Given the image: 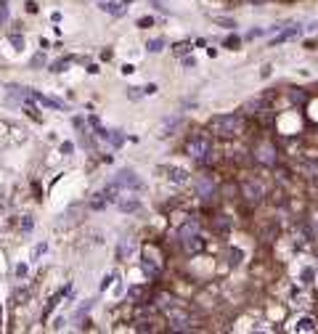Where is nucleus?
Listing matches in <instances>:
<instances>
[{"label":"nucleus","instance_id":"obj_11","mask_svg":"<svg viewBox=\"0 0 318 334\" xmlns=\"http://www.w3.org/2000/svg\"><path fill=\"white\" fill-rule=\"evenodd\" d=\"M196 234H199V223L189 217V220L181 226V231H178V239H181V242H186V239H191V236H196Z\"/></svg>","mask_w":318,"mask_h":334},{"label":"nucleus","instance_id":"obj_34","mask_svg":"<svg viewBox=\"0 0 318 334\" xmlns=\"http://www.w3.org/2000/svg\"><path fill=\"white\" fill-rule=\"evenodd\" d=\"M215 21H218L220 27H228V29H231V27H236V21H234V19H223V16H218Z\"/></svg>","mask_w":318,"mask_h":334},{"label":"nucleus","instance_id":"obj_35","mask_svg":"<svg viewBox=\"0 0 318 334\" xmlns=\"http://www.w3.org/2000/svg\"><path fill=\"white\" fill-rule=\"evenodd\" d=\"M11 45H13V48H24V37H19V35H11Z\"/></svg>","mask_w":318,"mask_h":334},{"label":"nucleus","instance_id":"obj_12","mask_svg":"<svg viewBox=\"0 0 318 334\" xmlns=\"http://www.w3.org/2000/svg\"><path fill=\"white\" fill-rule=\"evenodd\" d=\"M300 32H302L300 24H289V29H284L278 37H273V40H270V45H281V43H286V40H292V37H297Z\"/></svg>","mask_w":318,"mask_h":334},{"label":"nucleus","instance_id":"obj_18","mask_svg":"<svg viewBox=\"0 0 318 334\" xmlns=\"http://www.w3.org/2000/svg\"><path fill=\"white\" fill-rule=\"evenodd\" d=\"M106 204H109V199H106V194H104V191L96 194V197L90 199V209H104Z\"/></svg>","mask_w":318,"mask_h":334},{"label":"nucleus","instance_id":"obj_15","mask_svg":"<svg viewBox=\"0 0 318 334\" xmlns=\"http://www.w3.org/2000/svg\"><path fill=\"white\" fill-rule=\"evenodd\" d=\"M242 112H244V114H257V112H265V98H252V101H247Z\"/></svg>","mask_w":318,"mask_h":334},{"label":"nucleus","instance_id":"obj_1","mask_svg":"<svg viewBox=\"0 0 318 334\" xmlns=\"http://www.w3.org/2000/svg\"><path fill=\"white\" fill-rule=\"evenodd\" d=\"M242 128H244L242 114H218V117L209 120V130L220 138H234L242 133Z\"/></svg>","mask_w":318,"mask_h":334},{"label":"nucleus","instance_id":"obj_25","mask_svg":"<svg viewBox=\"0 0 318 334\" xmlns=\"http://www.w3.org/2000/svg\"><path fill=\"white\" fill-rule=\"evenodd\" d=\"M32 226H35V220H32V217H29V215H24V217H21L19 228L24 231V234H29V231H32Z\"/></svg>","mask_w":318,"mask_h":334},{"label":"nucleus","instance_id":"obj_7","mask_svg":"<svg viewBox=\"0 0 318 334\" xmlns=\"http://www.w3.org/2000/svg\"><path fill=\"white\" fill-rule=\"evenodd\" d=\"M193 189H196V194L201 199H209L215 194V181H212V175H199L196 181H193Z\"/></svg>","mask_w":318,"mask_h":334},{"label":"nucleus","instance_id":"obj_26","mask_svg":"<svg viewBox=\"0 0 318 334\" xmlns=\"http://www.w3.org/2000/svg\"><path fill=\"white\" fill-rule=\"evenodd\" d=\"M228 263L231 266H239V263H242V250H231L228 252Z\"/></svg>","mask_w":318,"mask_h":334},{"label":"nucleus","instance_id":"obj_24","mask_svg":"<svg viewBox=\"0 0 318 334\" xmlns=\"http://www.w3.org/2000/svg\"><path fill=\"white\" fill-rule=\"evenodd\" d=\"M66 289H69V286H66ZM66 289H64V292H66ZM64 292H59V294H56V297H53V300L48 302V308H45V313H43V318H48V316H51V310H53V308H56V305H59V300H61V297H64Z\"/></svg>","mask_w":318,"mask_h":334},{"label":"nucleus","instance_id":"obj_13","mask_svg":"<svg viewBox=\"0 0 318 334\" xmlns=\"http://www.w3.org/2000/svg\"><path fill=\"white\" fill-rule=\"evenodd\" d=\"M32 98L37 101V104H43V106H48V109H59V112H64V104L61 101H56V98H48V96H43V93H37V90H32Z\"/></svg>","mask_w":318,"mask_h":334},{"label":"nucleus","instance_id":"obj_2","mask_svg":"<svg viewBox=\"0 0 318 334\" xmlns=\"http://www.w3.org/2000/svg\"><path fill=\"white\" fill-rule=\"evenodd\" d=\"M186 154L196 162H207L209 154H212V138L207 133H193L189 141H186Z\"/></svg>","mask_w":318,"mask_h":334},{"label":"nucleus","instance_id":"obj_10","mask_svg":"<svg viewBox=\"0 0 318 334\" xmlns=\"http://www.w3.org/2000/svg\"><path fill=\"white\" fill-rule=\"evenodd\" d=\"M294 332H316L318 329V318L316 316H300L297 321H294Z\"/></svg>","mask_w":318,"mask_h":334},{"label":"nucleus","instance_id":"obj_6","mask_svg":"<svg viewBox=\"0 0 318 334\" xmlns=\"http://www.w3.org/2000/svg\"><path fill=\"white\" fill-rule=\"evenodd\" d=\"M167 321H170V329H173V332L191 329V318L186 316L183 310H167Z\"/></svg>","mask_w":318,"mask_h":334},{"label":"nucleus","instance_id":"obj_16","mask_svg":"<svg viewBox=\"0 0 318 334\" xmlns=\"http://www.w3.org/2000/svg\"><path fill=\"white\" fill-rule=\"evenodd\" d=\"M212 228L218 231V234H228V231H231V217L228 215H218L212 220Z\"/></svg>","mask_w":318,"mask_h":334},{"label":"nucleus","instance_id":"obj_4","mask_svg":"<svg viewBox=\"0 0 318 334\" xmlns=\"http://www.w3.org/2000/svg\"><path fill=\"white\" fill-rule=\"evenodd\" d=\"M141 268H143V273L149 276V278H157L162 273V260L154 255L151 247H146L143 250V263H141Z\"/></svg>","mask_w":318,"mask_h":334},{"label":"nucleus","instance_id":"obj_19","mask_svg":"<svg viewBox=\"0 0 318 334\" xmlns=\"http://www.w3.org/2000/svg\"><path fill=\"white\" fill-rule=\"evenodd\" d=\"M130 252H133V242H130V239H122V242H120V250H117V258L125 260V255H130Z\"/></svg>","mask_w":318,"mask_h":334},{"label":"nucleus","instance_id":"obj_3","mask_svg":"<svg viewBox=\"0 0 318 334\" xmlns=\"http://www.w3.org/2000/svg\"><path fill=\"white\" fill-rule=\"evenodd\" d=\"M252 157H254V162H260V165L273 167L276 162H278V151H276L273 141H265V138H262V141H257V143H254Z\"/></svg>","mask_w":318,"mask_h":334},{"label":"nucleus","instance_id":"obj_30","mask_svg":"<svg viewBox=\"0 0 318 334\" xmlns=\"http://www.w3.org/2000/svg\"><path fill=\"white\" fill-rule=\"evenodd\" d=\"M66 67H69V59H61V61H56V64L51 67V72H64Z\"/></svg>","mask_w":318,"mask_h":334},{"label":"nucleus","instance_id":"obj_27","mask_svg":"<svg viewBox=\"0 0 318 334\" xmlns=\"http://www.w3.org/2000/svg\"><path fill=\"white\" fill-rule=\"evenodd\" d=\"M5 21H8V3L0 0V24H5Z\"/></svg>","mask_w":318,"mask_h":334},{"label":"nucleus","instance_id":"obj_9","mask_svg":"<svg viewBox=\"0 0 318 334\" xmlns=\"http://www.w3.org/2000/svg\"><path fill=\"white\" fill-rule=\"evenodd\" d=\"M159 173H165L167 181H173V183H178V186L189 183V173H186L183 167H159Z\"/></svg>","mask_w":318,"mask_h":334},{"label":"nucleus","instance_id":"obj_29","mask_svg":"<svg viewBox=\"0 0 318 334\" xmlns=\"http://www.w3.org/2000/svg\"><path fill=\"white\" fill-rule=\"evenodd\" d=\"M189 51H191V45H189V43H178L175 48H173L175 56H183V53H189Z\"/></svg>","mask_w":318,"mask_h":334},{"label":"nucleus","instance_id":"obj_32","mask_svg":"<svg viewBox=\"0 0 318 334\" xmlns=\"http://www.w3.org/2000/svg\"><path fill=\"white\" fill-rule=\"evenodd\" d=\"M45 64V53L40 51V53H35V56H32V67H43Z\"/></svg>","mask_w":318,"mask_h":334},{"label":"nucleus","instance_id":"obj_37","mask_svg":"<svg viewBox=\"0 0 318 334\" xmlns=\"http://www.w3.org/2000/svg\"><path fill=\"white\" fill-rule=\"evenodd\" d=\"M151 3H154V5H157V8H159V11H167V0H151Z\"/></svg>","mask_w":318,"mask_h":334},{"label":"nucleus","instance_id":"obj_20","mask_svg":"<svg viewBox=\"0 0 318 334\" xmlns=\"http://www.w3.org/2000/svg\"><path fill=\"white\" fill-rule=\"evenodd\" d=\"M138 207H141V204H138V199H122V201H120V209H122V212H135Z\"/></svg>","mask_w":318,"mask_h":334},{"label":"nucleus","instance_id":"obj_28","mask_svg":"<svg viewBox=\"0 0 318 334\" xmlns=\"http://www.w3.org/2000/svg\"><path fill=\"white\" fill-rule=\"evenodd\" d=\"M48 250V244L45 242H40V244H35V250H32V260H40V255Z\"/></svg>","mask_w":318,"mask_h":334},{"label":"nucleus","instance_id":"obj_23","mask_svg":"<svg viewBox=\"0 0 318 334\" xmlns=\"http://www.w3.org/2000/svg\"><path fill=\"white\" fill-rule=\"evenodd\" d=\"M289 98H292V104H305V93H302L300 88H289Z\"/></svg>","mask_w":318,"mask_h":334},{"label":"nucleus","instance_id":"obj_38","mask_svg":"<svg viewBox=\"0 0 318 334\" xmlns=\"http://www.w3.org/2000/svg\"><path fill=\"white\" fill-rule=\"evenodd\" d=\"M72 149H74V146L69 143V141H66V143H61V154H72Z\"/></svg>","mask_w":318,"mask_h":334},{"label":"nucleus","instance_id":"obj_5","mask_svg":"<svg viewBox=\"0 0 318 334\" xmlns=\"http://www.w3.org/2000/svg\"><path fill=\"white\" fill-rule=\"evenodd\" d=\"M242 197L247 201H260L262 197H265V186H262L260 181H252V178H247V181L242 183Z\"/></svg>","mask_w":318,"mask_h":334},{"label":"nucleus","instance_id":"obj_14","mask_svg":"<svg viewBox=\"0 0 318 334\" xmlns=\"http://www.w3.org/2000/svg\"><path fill=\"white\" fill-rule=\"evenodd\" d=\"M101 8H104L106 13H112V16H122L125 13V0H109V3H101Z\"/></svg>","mask_w":318,"mask_h":334},{"label":"nucleus","instance_id":"obj_31","mask_svg":"<svg viewBox=\"0 0 318 334\" xmlns=\"http://www.w3.org/2000/svg\"><path fill=\"white\" fill-rule=\"evenodd\" d=\"M138 27H141V29H149V27H154V19H151V16L138 19Z\"/></svg>","mask_w":318,"mask_h":334},{"label":"nucleus","instance_id":"obj_8","mask_svg":"<svg viewBox=\"0 0 318 334\" xmlns=\"http://www.w3.org/2000/svg\"><path fill=\"white\" fill-rule=\"evenodd\" d=\"M122 189H143V183H141V178H138L133 170H120L117 178H114Z\"/></svg>","mask_w":318,"mask_h":334},{"label":"nucleus","instance_id":"obj_39","mask_svg":"<svg viewBox=\"0 0 318 334\" xmlns=\"http://www.w3.org/2000/svg\"><path fill=\"white\" fill-rule=\"evenodd\" d=\"M143 93H149V96H151V93H157V85H154V82H151V85H146Z\"/></svg>","mask_w":318,"mask_h":334},{"label":"nucleus","instance_id":"obj_17","mask_svg":"<svg viewBox=\"0 0 318 334\" xmlns=\"http://www.w3.org/2000/svg\"><path fill=\"white\" fill-rule=\"evenodd\" d=\"M186 252H191V255H196V252H201L204 250V242H201V236L196 234V236H191V239H186Z\"/></svg>","mask_w":318,"mask_h":334},{"label":"nucleus","instance_id":"obj_21","mask_svg":"<svg viewBox=\"0 0 318 334\" xmlns=\"http://www.w3.org/2000/svg\"><path fill=\"white\" fill-rule=\"evenodd\" d=\"M162 48H165V40H162V37H154V40L146 43V51L149 53H159Z\"/></svg>","mask_w":318,"mask_h":334},{"label":"nucleus","instance_id":"obj_36","mask_svg":"<svg viewBox=\"0 0 318 334\" xmlns=\"http://www.w3.org/2000/svg\"><path fill=\"white\" fill-rule=\"evenodd\" d=\"M239 43H242V40H239L236 35H231L228 40H226V48H239Z\"/></svg>","mask_w":318,"mask_h":334},{"label":"nucleus","instance_id":"obj_33","mask_svg":"<svg viewBox=\"0 0 318 334\" xmlns=\"http://www.w3.org/2000/svg\"><path fill=\"white\" fill-rule=\"evenodd\" d=\"M141 90L143 88H127V98L130 101H138V98H141Z\"/></svg>","mask_w":318,"mask_h":334},{"label":"nucleus","instance_id":"obj_40","mask_svg":"<svg viewBox=\"0 0 318 334\" xmlns=\"http://www.w3.org/2000/svg\"><path fill=\"white\" fill-rule=\"evenodd\" d=\"M16 276H27V266H16Z\"/></svg>","mask_w":318,"mask_h":334},{"label":"nucleus","instance_id":"obj_22","mask_svg":"<svg viewBox=\"0 0 318 334\" xmlns=\"http://www.w3.org/2000/svg\"><path fill=\"white\" fill-rule=\"evenodd\" d=\"M313 278H316V270L313 268H302V273H300V281L302 284L310 286V284H313Z\"/></svg>","mask_w":318,"mask_h":334}]
</instances>
